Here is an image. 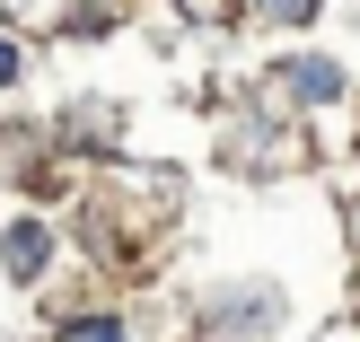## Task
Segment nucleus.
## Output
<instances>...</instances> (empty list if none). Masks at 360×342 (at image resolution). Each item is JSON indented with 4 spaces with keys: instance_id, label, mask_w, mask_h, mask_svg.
Here are the masks:
<instances>
[{
    "instance_id": "obj_2",
    "label": "nucleus",
    "mask_w": 360,
    "mask_h": 342,
    "mask_svg": "<svg viewBox=\"0 0 360 342\" xmlns=\"http://www.w3.org/2000/svg\"><path fill=\"white\" fill-rule=\"evenodd\" d=\"M334 88H343V70H334V62H290V97H308V105H326Z\"/></svg>"
},
{
    "instance_id": "obj_1",
    "label": "nucleus",
    "mask_w": 360,
    "mask_h": 342,
    "mask_svg": "<svg viewBox=\"0 0 360 342\" xmlns=\"http://www.w3.org/2000/svg\"><path fill=\"white\" fill-rule=\"evenodd\" d=\"M0 255H9V272H44V255H53V237L35 220H18L9 237H0Z\"/></svg>"
},
{
    "instance_id": "obj_4",
    "label": "nucleus",
    "mask_w": 360,
    "mask_h": 342,
    "mask_svg": "<svg viewBox=\"0 0 360 342\" xmlns=\"http://www.w3.org/2000/svg\"><path fill=\"white\" fill-rule=\"evenodd\" d=\"M264 18H281V27H290V18H316V0H264Z\"/></svg>"
},
{
    "instance_id": "obj_3",
    "label": "nucleus",
    "mask_w": 360,
    "mask_h": 342,
    "mask_svg": "<svg viewBox=\"0 0 360 342\" xmlns=\"http://www.w3.org/2000/svg\"><path fill=\"white\" fill-rule=\"evenodd\" d=\"M62 342H123L115 316H79V325H62Z\"/></svg>"
},
{
    "instance_id": "obj_5",
    "label": "nucleus",
    "mask_w": 360,
    "mask_h": 342,
    "mask_svg": "<svg viewBox=\"0 0 360 342\" xmlns=\"http://www.w3.org/2000/svg\"><path fill=\"white\" fill-rule=\"evenodd\" d=\"M0 79H18V53H9V44H0Z\"/></svg>"
}]
</instances>
